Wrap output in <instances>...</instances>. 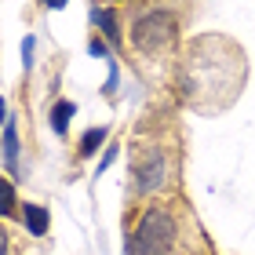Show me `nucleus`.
Segmentation results:
<instances>
[{
	"label": "nucleus",
	"mask_w": 255,
	"mask_h": 255,
	"mask_svg": "<svg viewBox=\"0 0 255 255\" xmlns=\"http://www.w3.org/2000/svg\"><path fill=\"white\" fill-rule=\"evenodd\" d=\"M175 237H179L175 215H171L164 204H149V208H142L138 223L131 226V234H128L124 255H168L175 248Z\"/></svg>",
	"instance_id": "obj_1"
},
{
	"label": "nucleus",
	"mask_w": 255,
	"mask_h": 255,
	"mask_svg": "<svg viewBox=\"0 0 255 255\" xmlns=\"http://www.w3.org/2000/svg\"><path fill=\"white\" fill-rule=\"evenodd\" d=\"M128 40H131V48L142 55V59L168 51L171 44L179 40V15H175V11H168V7H146V11H138V15L131 18Z\"/></svg>",
	"instance_id": "obj_2"
},
{
	"label": "nucleus",
	"mask_w": 255,
	"mask_h": 255,
	"mask_svg": "<svg viewBox=\"0 0 255 255\" xmlns=\"http://www.w3.org/2000/svg\"><path fill=\"white\" fill-rule=\"evenodd\" d=\"M171 175V164H168V153H164V146H157V142H146V146H138L135 149V164H131V186L138 197H149V193H157V190H164V182Z\"/></svg>",
	"instance_id": "obj_3"
},
{
	"label": "nucleus",
	"mask_w": 255,
	"mask_h": 255,
	"mask_svg": "<svg viewBox=\"0 0 255 255\" xmlns=\"http://www.w3.org/2000/svg\"><path fill=\"white\" fill-rule=\"evenodd\" d=\"M88 18H91V26L102 33V40H110L113 48H121V22H117V11H113V7H102V4H91Z\"/></svg>",
	"instance_id": "obj_4"
},
{
	"label": "nucleus",
	"mask_w": 255,
	"mask_h": 255,
	"mask_svg": "<svg viewBox=\"0 0 255 255\" xmlns=\"http://www.w3.org/2000/svg\"><path fill=\"white\" fill-rule=\"evenodd\" d=\"M22 223H26V230L33 237H44L48 234V226H51V215H48V208L44 204H22Z\"/></svg>",
	"instance_id": "obj_5"
},
{
	"label": "nucleus",
	"mask_w": 255,
	"mask_h": 255,
	"mask_svg": "<svg viewBox=\"0 0 255 255\" xmlns=\"http://www.w3.org/2000/svg\"><path fill=\"white\" fill-rule=\"evenodd\" d=\"M4 168H7V175H15L18 171V128H15V121H7L4 124Z\"/></svg>",
	"instance_id": "obj_6"
},
{
	"label": "nucleus",
	"mask_w": 255,
	"mask_h": 255,
	"mask_svg": "<svg viewBox=\"0 0 255 255\" xmlns=\"http://www.w3.org/2000/svg\"><path fill=\"white\" fill-rule=\"evenodd\" d=\"M18 212H22V204L15 197V182L0 175V219H15Z\"/></svg>",
	"instance_id": "obj_7"
},
{
	"label": "nucleus",
	"mask_w": 255,
	"mask_h": 255,
	"mask_svg": "<svg viewBox=\"0 0 255 255\" xmlns=\"http://www.w3.org/2000/svg\"><path fill=\"white\" fill-rule=\"evenodd\" d=\"M73 113H77V106L69 99H62V102H55V110H51V128L59 135H66L69 131V121H73Z\"/></svg>",
	"instance_id": "obj_8"
},
{
	"label": "nucleus",
	"mask_w": 255,
	"mask_h": 255,
	"mask_svg": "<svg viewBox=\"0 0 255 255\" xmlns=\"http://www.w3.org/2000/svg\"><path fill=\"white\" fill-rule=\"evenodd\" d=\"M106 135H110V128H88L84 138H80V146H77V153L80 157H91L102 142H106Z\"/></svg>",
	"instance_id": "obj_9"
},
{
	"label": "nucleus",
	"mask_w": 255,
	"mask_h": 255,
	"mask_svg": "<svg viewBox=\"0 0 255 255\" xmlns=\"http://www.w3.org/2000/svg\"><path fill=\"white\" fill-rule=\"evenodd\" d=\"M33 55H37V40H33V33L26 40H22V66L26 69H33Z\"/></svg>",
	"instance_id": "obj_10"
},
{
	"label": "nucleus",
	"mask_w": 255,
	"mask_h": 255,
	"mask_svg": "<svg viewBox=\"0 0 255 255\" xmlns=\"http://www.w3.org/2000/svg\"><path fill=\"white\" fill-rule=\"evenodd\" d=\"M117 142H113V146H106V153H102V160H99V168H95V175H102V171H106L110 164H113V160H117Z\"/></svg>",
	"instance_id": "obj_11"
},
{
	"label": "nucleus",
	"mask_w": 255,
	"mask_h": 255,
	"mask_svg": "<svg viewBox=\"0 0 255 255\" xmlns=\"http://www.w3.org/2000/svg\"><path fill=\"white\" fill-rule=\"evenodd\" d=\"M88 51L99 55V59H106V40H102V37H91V40H88Z\"/></svg>",
	"instance_id": "obj_12"
},
{
	"label": "nucleus",
	"mask_w": 255,
	"mask_h": 255,
	"mask_svg": "<svg viewBox=\"0 0 255 255\" xmlns=\"http://www.w3.org/2000/svg\"><path fill=\"white\" fill-rule=\"evenodd\" d=\"M11 117H7V102H4V95H0V124H7Z\"/></svg>",
	"instance_id": "obj_13"
},
{
	"label": "nucleus",
	"mask_w": 255,
	"mask_h": 255,
	"mask_svg": "<svg viewBox=\"0 0 255 255\" xmlns=\"http://www.w3.org/2000/svg\"><path fill=\"white\" fill-rule=\"evenodd\" d=\"M48 7H55V11H59V7H66V0H48Z\"/></svg>",
	"instance_id": "obj_14"
},
{
	"label": "nucleus",
	"mask_w": 255,
	"mask_h": 255,
	"mask_svg": "<svg viewBox=\"0 0 255 255\" xmlns=\"http://www.w3.org/2000/svg\"><path fill=\"white\" fill-rule=\"evenodd\" d=\"M0 255H7V237H0Z\"/></svg>",
	"instance_id": "obj_15"
},
{
	"label": "nucleus",
	"mask_w": 255,
	"mask_h": 255,
	"mask_svg": "<svg viewBox=\"0 0 255 255\" xmlns=\"http://www.w3.org/2000/svg\"><path fill=\"white\" fill-rule=\"evenodd\" d=\"M44 4H48V0H44Z\"/></svg>",
	"instance_id": "obj_16"
}]
</instances>
